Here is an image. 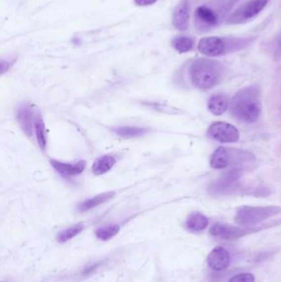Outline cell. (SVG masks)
Wrapping results in <instances>:
<instances>
[{
  "label": "cell",
  "mask_w": 281,
  "mask_h": 282,
  "mask_svg": "<svg viewBox=\"0 0 281 282\" xmlns=\"http://www.w3.org/2000/svg\"><path fill=\"white\" fill-rule=\"evenodd\" d=\"M274 56L279 61H281V34L276 39L274 45Z\"/></svg>",
  "instance_id": "obj_26"
},
{
  "label": "cell",
  "mask_w": 281,
  "mask_h": 282,
  "mask_svg": "<svg viewBox=\"0 0 281 282\" xmlns=\"http://www.w3.org/2000/svg\"><path fill=\"white\" fill-rule=\"evenodd\" d=\"M120 231V226L117 224H108L101 227L96 230V237L102 241H108L113 239Z\"/></svg>",
  "instance_id": "obj_23"
},
{
  "label": "cell",
  "mask_w": 281,
  "mask_h": 282,
  "mask_svg": "<svg viewBox=\"0 0 281 282\" xmlns=\"http://www.w3.org/2000/svg\"><path fill=\"white\" fill-rule=\"evenodd\" d=\"M229 282H255V277L249 272H244L232 277Z\"/></svg>",
  "instance_id": "obj_25"
},
{
  "label": "cell",
  "mask_w": 281,
  "mask_h": 282,
  "mask_svg": "<svg viewBox=\"0 0 281 282\" xmlns=\"http://www.w3.org/2000/svg\"><path fill=\"white\" fill-rule=\"evenodd\" d=\"M229 106V102L223 94H215L209 99L208 109L211 113L215 116H220L226 111Z\"/></svg>",
  "instance_id": "obj_18"
},
{
  "label": "cell",
  "mask_w": 281,
  "mask_h": 282,
  "mask_svg": "<svg viewBox=\"0 0 281 282\" xmlns=\"http://www.w3.org/2000/svg\"><path fill=\"white\" fill-rule=\"evenodd\" d=\"M196 28L201 32H206L216 28L221 23L218 17L206 3L196 8L194 13Z\"/></svg>",
  "instance_id": "obj_10"
},
{
  "label": "cell",
  "mask_w": 281,
  "mask_h": 282,
  "mask_svg": "<svg viewBox=\"0 0 281 282\" xmlns=\"http://www.w3.org/2000/svg\"><path fill=\"white\" fill-rule=\"evenodd\" d=\"M211 138L222 143H234L239 141V131L235 126L226 122H215L208 130Z\"/></svg>",
  "instance_id": "obj_9"
},
{
  "label": "cell",
  "mask_w": 281,
  "mask_h": 282,
  "mask_svg": "<svg viewBox=\"0 0 281 282\" xmlns=\"http://www.w3.org/2000/svg\"><path fill=\"white\" fill-rule=\"evenodd\" d=\"M191 3L189 0H181L173 13V25L176 30L185 32L188 28L191 18Z\"/></svg>",
  "instance_id": "obj_11"
},
{
  "label": "cell",
  "mask_w": 281,
  "mask_h": 282,
  "mask_svg": "<svg viewBox=\"0 0 281 282\" xmlns=\"http://www.w3.org/2000/svg\"><path fill=\"white\" fill-rule=\"evenodd\" d=\"M83 228L84 227H83V224H77V225L70 227L68 229H64L57 234L56 240L60 244H65V243L68 242L70 240L76 237L78 234H80L81 232L83 231Z\"/></svg>",
  "instance_id": "obj_24"
},
{
  "label": "cell",
  "mask_w": 281,
  "mask_h": 282,
  "mask_svg": "<svg viewBox=\"0 0 281 282\" xmlns=\"http://www.w3.org/2000/svg\"><path fill=\"white\" fill-rule=\"evenodd\" d=\"M116 159L112 155H103L96 160L93 165V174L103 175L110 171L116 164Z\"/></svg>",
  "instance_id": "obj_20"
},
{
  "label": "cell",
  "mask_w": 281,
  "mask_h": 282,
  "mask_svg": "<svg viewBox=\"0 0 281 282\" xmlns=\"http://www.w3.org/2000/svg\"><path fill=\"white\" fill-rule=\"evenodd\" d=\"M100 262H97V263H94V264L92 265L90 267H88L85 271L83 272V274L84 275H89L92 273V272H94L95 270L98 269V267H100Z\"/></svg>",
  "instance_id": "obj_29"
},
{
  "label": "cell",
  "mask_w": 281,
  "mask_h": 282,
  "mask_svg": "<svg viewBox=\"0 0 281 282\" xmlns=\"http://www.w3.org/2000/svg\"><path fill=\"white\" fill-rule=\"evenodd\" d=\"M10 67V63L7 61H3L1 60L0 62V70H1V73H5L6 71L8 70V69Z\"/></svg>",
  "instance_id": "obj_28"
},
{
  "label": "cell",
  "mask_w": 281,
  "mask_h": 282,
  "mask_svg": "<svg viewBox=\"0 0 281 282\" xmlns=\"http://www.w3.org/2000/svg\"><path fill=\"white\" fill-rule=\"evenodd\" d=\"M172 44L179 53H186L193 49L195 40L193 37L187 35H179L174 38Z\"/></svg>",
  "instance_id": "obj_22"
},
{
  "label": "cell",
  "mask_w": 281,
  "mask_h": 282,
  "mask_svg": "<svg viewBox=\"0 0 281 282\" xmlns=\"http://www.w3.org/2000/svg\"><path fill=\"white\" fill-rule=\"evenodd\" d=\"M271 0H248L230 13L225 20L229 25L244 24L256 18L268 5Z\"/></svg>",
  "instance_id": "obj_6"
},
{
  "label": "cell",
  "mask_w": 281,
  "mask_h": 282,
  "mask_svg": "<svg viewBox=\"0 0 281 282\" xmlns=\"http://www.w3.org/2000/svg\"><path fill=\"white\" fill-rule=\"evenodd\" d=\"M281 207H249L244 206L238 208L234 220L237 224L243 227H254L261 224L266 219L281 214Z\"/></svg>",
  "instance_id": "obj_5"
},
{
  "label": "cell",
  "mask_w": 281,
  "mask_h": 282,
  "mask_svg": "<svg viewBox=\"0 0 281 282\" xmlns=\"http://www.w3.org/2000/svg\"><path fill=\"white\" fill-rule=\"evenodd\" d=\"M34 130H35V138L37 141L38 145L42 150H45L47 143L46 132H45V123L43 121L42 116L39 111H35L34 116Z\"/></svg>",
  "instance_id": "obj_19"
},
{
  "label": "cell",
  "mask_w": 281,
  "mask_h": 282,
  "mask_svg": "<svg viewBox=\"0 0 281 282\" xmlns=\"http://www.w3.org/2000/svg\"><path fill=\"white\" fill-rule=\"evenodd\" d=\"M230 111L244 123L256 122L261 113V91L258 86L251 85L240 89L230 102Z\"/></svg>",
  "instance_id": "obj_1"
},
{
  "label": "cell",
  "mask_w": 281,
  "mask_h": 282,
  "mask_svg": "<svg viewBox=\"0 0 281 282\" xmlns=\"http://www.w3.org/2000/svg\"><path fill=\"white\" fill-rule=\"evenodd\" d=\"M244 170L245 169L242 168H232L223 174L219 178L213 181L209 186L210 195L213 197H219L229 193L235 188Z\"/></svg>",
  "instance_id": "obj_8"
},
{
  "label": "cell",
  "mask_w": 281,
  "mask_h": 282,
  "mask_svg": "<svg viewBox=\"0 0 281 282\" xmlns=\"http://www.w3.org/2000/svg\"><path fill=\"white\" fill-rule=\"evenodd\" d=\"M273 225L275 224H264L261 227H237L231 224L216 223L210 229V234L213 237L219 238L222 240H237Z\"/></svg>",
  "instance_id": "obj_7"
},
{
  "label": "cell",
  "mask_w": 281,
  "mask_h": 282,
  "mask_svg": "<svg viewBox=\"0 0 281 282\" xmlns=\"http://www.w3.org/2000/svg\"><path fill=\"white\" fill-rule=\"evenodd\" d=\"M240 0H210L206 4L211 8L220 22L228 18L234 6Z\"/></svg>",
  "instance_id": "obj_14"
},
{
  "label": "cell",
  "mask_w": 281,
  "mask_h": 282,
  "mask_svg": "<svg viewBox=\"0 0 281 282\" xmlns=\"http://www.w3.org/2000/svg\"><path fill=\"white\" fill-rule=\"evenodd\" d=\"M188 73L191 83L195 87L200 89H211L223 79L225 67L215 60L200 58L191 64Z\"/></svg>",
  "instance_id": "obj_3"
},
{
  "label": "cell",
  "mask_w": 281,
  "mask_h": 282,
  "mask_svg": "<svg viewBox=\"0 0 281 282\" xmlns=\"http://www.w3.org/2000/svg\"><path fill=\"white\" fill-rule=\"evenodd\" d=\"M53 169L57 172L59 174H61V176L65 177H69V176H74L82 174L84 169H85L86 162L84 160L77 162L74 164H70V163H63L58 160L51 159L50 161Z\"/></svg>",
  "instance_id": "obj_13"
},
{
  "label": "cell",
  "mask_w": 281,
  "mask_h": 282,
  "mask_svg": "<svg viewBox=\"0 0 281 282\" xmlns=\"http://www.w3.org/2000/svg\"><path fill=\"white\" fill-rule=\"evenodd\" d=\"M114 196H115V192H105V193L98 195V196L90 198V199L85 200V201H83L78 204V211L79 212H88L89 210L93 209L96 207L108 202Z\"/></svg>",
  "instance_id": "obj_17"
},
{
  "label": "cell",
  "mask_w": 281,
  "mask_h": 282,
  "mask_svg": "<svg viewBox=\"0 0 281 282\" xmlns=\"http://www.w3.org/2000/svg\"><path fill=\"white\" fill-rule=\"evenodd\" d=\"M208 225V218L201 212L191 213L186 220V229L191 232L203 231Z\"/></svg>",
  "instance_id": "obj_16"
},
{
  "label": "cell",
  "mask_w": 281,
  "mask_h": 282,
  "mask_svg": "<svg viewBox=\"0 0 281 282\" xmlns=\"http://www.w3.org/2000/svg\"><path fill=\"white\" fill-rule=\"evenodd\" d=\"M158 1V0H135V3H136V5L145 7V6L153 5Z\"/></svg>",
  "instance_id": "obj_27"
},
{
  "label": "cell",
  "mask_w": 281,
  "mask_h": 282,
  "mask_svg": "<svg viewBox=\"0 0 281 282\" xmlns=\"http://www.w3.org/2000/svg\"><path fill=\"white\" fill-rule=\"evenodd\" d=\"M256 40L254 36H218L209 35L201 38L198 50L208 57H216L243 51Z\"/></svg>",
  "instance_id": "obj_2"
},
{
  "label": "cell",
  "mask_w": 281,
  "mask_h": 282,
  "mask_svg": "<svg viewBox=\"0 0 281 282\" xmlns=\"http://www.w3.org/2000/svg\"><path fill=\"white\" fill-rule=\"evenodd\" d=\"M17 120L23 133L31 137L33 135V127L34 126V116L30 106L24 104L21 106L17 112Z\"/></svg>",
  "instance_id": "obj_15"
},
{
  "label": "cell",
  "mask_w": 281,
  "mask_h": 282,
  "mask_svg": "<svg viewBox=\"0 0 281 282\" xmlns=\"http://www.w3.org/2000/svg\"><path fill=\"white\" fill-rule=\"evenodd\" d=\"M255 162L251 152L241 149L219 147L213 152L211 159V166L214 169L227 168H242L246 169L249 164Z\"/></svg>",
  "instance_id": "obj_4"
},
{
  "label": "cell",
  "mask_w": 281,
  "mask_h": 282,
  "mask_svg": "<svg viewBox=\"0 0 281 282\" xmlns=\"http://www.w3.org/2000/svg\"><path fill=\"white\" fill-rule=\"evenodd\" d=\"M112 131L116 134V136L122 137V138H135L143 135H146L149 132V130L142 127H136V126H119L112 129Z\"/></svg>",
  "instance_id": "obj_21"
},
{
  "label": "cell",
  "mask_w": 281,
  "mask_h": 282,
  "mask_svg": "<svg viewBox=\"0 0 281 282\" xmlns=\"http://www.w3.org/2000/svg\"><path fill=\"white\" fill-rule=\"evenodd\" d=\"M207 263L211 269L221 272L226 269L230 264V255L226 248L218 246L213 248L207 257Z\"/></svg>",
  "instance_id": "obj_12"
}]
</instances>
